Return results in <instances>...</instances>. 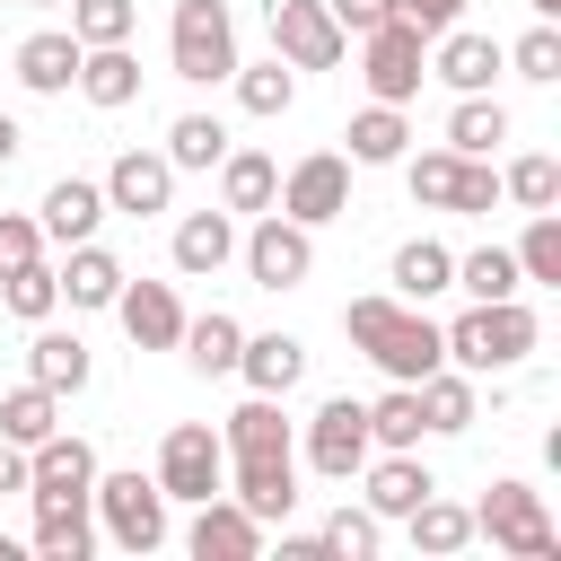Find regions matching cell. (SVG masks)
Returning a JSON list of instances; mask_svg holds the SVG:
<instances>
[{"instance_id":"6da1fadb","label":"cell","mask_w":561,"mask_h":561,"mask_svg":"<svg viewBox=\"0 0 561 561\" xmlns=\"http://www.w3.org/2000/svg\"><path fill=\"white\" fill-rule=\"evenodd\" d=\"M342 333H351V342L377 359V377H394V386H421V377L447 359V342H438L430 307H412V298H394V289L351 298V307H342Z\"/></svg>"},{"instance_id":"7a4b0ae2","label":"cell","mask_w":561,"mask_h":561,"mask_svg":"<svg viewBox=\"0 0 561 561\" xmlns=\"http://www.w3.org/2000/svg\"><path fill=\"white\" fill-rule=\"evenodd\" d=\"M438 342H447V368H465V377H508V368L535 359L543 324H535L526 298H473L456 324H438Z\"/></svg>"},{"instance_id":"3957f363","label":"cell","mask_w":561,"mask_h":561,"mask_svg":"<svg viewBox=\"0 0 561 561\" xmlns=\"http://www.w3.org/2000/svg\"><path fill=\"white\" fill-rule=\"evenodd\" d=\"M88 508H96V535H105L114 552H131V561H140V552H158V543L175 535V517H167L175 500H167V491H158V473H140V465H123V473H105V465H96Z\"/></svg>"},{"instance_id":"277c9868","label":"cell","mask_w":561,"mask_h":561,"mask_svg":"<svg viewBox=\"0 0 561 561\" xmlns=\"http://www.w3.org/2000/svg\"><path fill=\"white\" fill-rule=\"evenodd\" d=\"M473 535H482L491 552H517V561H552V552H561V535H552V517H543V491H535L526 473H500V482L473 500Z\"/></svg>"},{"instance_id":"5b68a950","label":"cell","mask_w":561,"mask_h":561,"mask_svg":"<svg viewBox=\"0 0 561 561\" xmlns=\"http://www.w3.org/2000/svg\"><path fill=\"white\" fill-rule=\"evenodd\" d=\"M167 70L193 79V88H228V70H237V18H228V0H175V18H167Z\"/></svg>"},{"instance_id":"8992f818","label":"cell","mask_w":561,"mask_h":561,"mask_svg":"<svg viewBox=\"0 0 561 561\" xmlns=\"http://www.w3.org/2000/svg\"><path fill=\"white\" fill-rule=\"evenodd\" d=\"M237 263H245V280L254 289H307V272H316V228H298V219H280V210H254V228L237 237Z\"/></svg>"},{"instance_id":"52a82bcc","label":"cell","mask_w":561,"mask_h":561,"mask_svg":"<svg viewBox=\"0 0 561 561\" xmlns=\"http://www.w3.org/2000/svg\"><path fill=\"white\" fill-rule=\"evenodd\" d=\"M359 79H368V96H377V105H412V96H421V79H430V35H421V26H403V18L368 26V35H359Z\"/></svg>"},{"instance_id":"ba28073f","label":"cell","mask_w":561,"mask_h":561,"mask_svg":"<svg viewBox=\"0 0 561 561\" xmlns=\"http://www.w3.org/2000/svg\"><path fill=\"white\" fill-rule=\"evenodd\" d=\"M149 473H158V491H167V500H184V508H193V500L228 491V447H219V430H210V421H175V430L158 438V465H149Z\"/></svg>"},{"instance_id":"9c48e42d","label":"cell","mask_w":561,"mask_h":561,"mask_svg":"<svg viewBox=\"0 0 561 561\" xmlns=\"http://www.w3.org/2000/svg\"><path fill=\"white\" fill-rule=\"evenodd\" d=\"M272 210L298 219V228H333V219L351 210V158H342V149H307V158L280 175Z\"/></svg>"},{"instance_id":"30bf717a","label":"cell","mask_w":561,"mask_h":561,"mask_svg":"<svg viewBox=\"0 0 561 561\" xmlns=\"http://www.w3.org/2000/svg\"><path fill=\"white\" fill-rule=\"evenodd\" d=\"M324 482H359V465L377 456L368 447V412H359V394H324L316 403V421H307V447H298Z\"/></svg>"},{"instance_id":"8fae6325","label":"cell","mask_w":561,"mask_h":561,"mask_svg":"<svg viewBox=\"0 0 561 561\" xmlns=\"http://www.w3.org/2000/svg\"><path fill=\"white\" fill-rule=\"evenodd\" d=\"M263 18H272V53H280L289 70H333V61L351 53V35L333 26L324 0H272Z\"/></svg>"},{"instance_id":"7c38bea8","label":"cell","mask_w":561,"mask_h":561,"mask_svg":"<svg viewBox=\"0 0 561 561\" xmlns=\"http://www.w3.org/2000/svg\"><path fill=\"white\" fill-rule=\"evenodd\" d=\"M219 447H228V465H289V456H298V430H289L280 394H245V403L219 421Z\"/></svg>"},{"instance_id":"4fadbf2b","label":"cell","mask_w":561,"mask_h":561,"mask_svg":"<svg viewBox=\"0 0 561 561\" xmlns=\"http://www.w3.org/2000/svg\"><path fill=\"white\" fill-rule=\"evenodd\" d=\"M96 491V447L79 430H53L26 447V500H88Z\"/></svg>"},{"instance_id":"5bb4252c","label":"cell","mask_w":561,"mask_h":561,"mask_svg":"<svg viewBox=\"0 0 561 561\" xmlns=\"http://www.w3.org/2000/svg\"><path fill=\"white\" fill-rule=\"evenodd\" d=\"M359 482H368L359 500H368V508H377L386 526H403V517H412V508H421V500L438 491V473L421 465V447H377V456L359 465Z\"/></svg>"},{"instance_id":"9a60e30c","label":"cell","mask_w":561,"mask_h":561,"mask_svg":"<svg viewBox=\"0 0 561 561\" xmlns=\"http://www.w3.org/2000/svg\"><path fill=\"white\" fill-rule=\"evenodd\" d=\"M184 552H193V561H254V552H263V517L237 508L228 491H210V500H193Z\"/></svg>"},{"instance_id":"2e32d148","label":"cell","mask_w":561,"mask_h":561,"mask_svg":"<svg viewBox=\"0 0 561 561\" xmlns=\"http://www.w3.org/2000/svg\"><path fill=\"white\" fill-rule=\"evenodd\" d=\"M105 210H123V219L175 210V167H167V149H123V158L105 167Z\"/></svg>"},{"instance_id":"e0dca14e","label":"cell","mask_w":561,"mask_h":561,"mask_svg":"<svg viewBox=\"0 0 561 561\" xmlns=\"http://www.w3.org/2000/svg\"><path fill=\"white\" fill-rule=\"evenodd\" d=\"M500 70H508L500 35H473V26H447V35H430V79H447L456 96H482Z\"/></svg>"},{"instance_id":"ac0fdd59","label":"cell","mask_w":561,"mask_h":561,"mask_svg":"<svg viewBox=\"0 0 561 561\" xmlns=\"http://www.w3.org/2000/svg\"><path fill=\"white\" fill-rule=\"evenodd\" d=\"M114 316H123L131 351H175V333H184L175 280H123V289H114Z\"/></svg>"},{"instance_id":"d6986e66","label":"cell","mask_w":561,"mask_h":561,"mask_svg":"<svg viewBox=\"0 0 561 561\" xmlns=\"http://www.w3.org/2000/svg\"><path fill=\"white\" fill-rule=\"evenodd\" d=\"M53 280H61V307H114V289L131 280L123 272V254L114 245H96V237H79V245H61V263H53Z\"/></svg>"},{"instance_id":"ffe728a7","label":"cell","mask_w":561,"mask_h":561,"mask_svg":"<svg viewBox=\"0 0 561 561\" xmlns=\"http://www.w3.org/2000/svg\"><path fill=\"white\" fill-rule=\"evenodd\" d=\"M9 70H18L26 96H70V79H79V35H70V26H35V35L9 53Z\"/></svg>"},{"instance_id":"44dd1931","label":"cell","mask_w":561,"mask_h":561,"mask_svg":"<svg viewBox=\"0 0 561 561\" xmlns=\"http://www.w3.org/2000/svg\"><path fill=\"white\" fill-rule=\"evenodd\" d=\"M96 219H105V184H88V175H53L35 202L44 245H79V237H96Z\"/></svg>"},{"instance_id":"7402d4cb","label":"cell","mask_w":561,"mask_h":561,"mask_svg":"<svg viewBox=\"0 0 561 561\" xmlns=\"http://www.w3.org/2000/svg\"><path fill=\"white\" fill-rule=\"evenodd\" d=\"M167 254H175V272H184V280H210V272H228V263H237V210H184Z\"/></svg>"},{"instance_id":"603a6c76","label":"cell","mask_w":561,"mask_h":561,"mask_svg":"<svg viewBox=\"0 0 561 561\" xmlns=\"http://www.w3.org/2000/svg\"><path fill=\"white\" fill-rule=\"evenodd\" d=\"M412 394H421V430H430V438H465V430L482 421V377H465V368H447V359H438Z\"/></svg>"},{"instance_id":"cb8c5ba5","label":"cell","mask_w":561,"mask_h":561,"mask_svg":"<svg viewBox=\"0 0 561 561\" xmlns=\"http://www.w3.org/2000/svg\"><path fill=\"white\" fill-rule=\"evenodd\" d=\"M96 114H123L140 96V53L131 44H79V79H70Z\"/></svg>"},{"instance_id":"d4e9b609","label":"cell","mask_w":561,"mask_h":561,"mask_svg":"<svg viewBox=\"0 0 561 561\" xmlns=\"http://www.w3.org/2000/svg\"><path fill=\"white\" fill-rule=\"evenodd\" d=\"M26 377H35L44 394H61V403H70V394L96 377V359H88V342H79V333H61V324L44 316V324H35V342H26Z\"/></svg>"},{"instance_id":"484cf974","label":"cell","mask_w":561,"mask_h":561,"mask_svg":"<svg viewBox=\"0 0 561 561\" xmlns=\"http://www.w3.org/2000/svg\"><path fill=\"white\" fill-rule=\"evenodd\" d=\"M237 377H245V394H289V386L307 377V342H298V333H245Z\"/></svg>"},{"instance_id":"4316f807","label":"cell","mask_w":561,"mask_h":561,"mask_svg":"<svg viewBox=\"0 0 561 561\" xmlns=\"http://www.w3.org/2000/svg\"><path fill=\"white\" fill-rule=\"evenodd\" d=\"M175 351L193 359V377H237V351H245V324H237L228 307H210V316H184V333H175Z\"/></svg>"},{"instance_id":"83f0119b","label":"cell","mask_w":561,"mask_h":561,"mask_svg":"<svg viewBox=\"0 0 561 561\" xmlns=\"http://www.w3.org/2000/svg\"><path fill=\"white\" fill-rule=\"evenodd\" d=\"M342 140H351V149H342L351 167H394V158L412 149V123H403V105H377V96H368V105L351 114Z\"/></svg>"},{"instance_id":"f1b7e54d","label":"cell","mask_w":561,"mask_h":561,"mask_svg":"<svg viewBox=\"0 0 561 561\" xmlns=\"http://www.w3.org/2000/svg\"><path fill=\"white\" fill-rule=\"evenodd\" d=\"M272 193H280V167H272L263 149H237V140H228V158H219V210L254 219V210H272Z\"/></svg>"},{"instance_id":"f546056e","label":"cell","mask_w":561,"mask_h":561,"mask_svg":"<svg viewBox=\"0 0 561 561\" xmlns=\"http://www.w3.org/2000/svg\"><path fill=\"white\" fill-rule=\"evenodd\" d=\"M386 280H394V298L430 307V298L456 280V254H447L438 237H403V245H394V263H386Z\"/></svg>"},{"instance_id":"4dcf8cb0","label":"cell","mask_w":561,"mask_h":561,"mask_svg":"<svg viewBox=\"0 0 561 561\" xmlns=\"http://www.w3.org/2000/svg\"><path fill=\"white\" fill-rule=\"evenodd\" d=\"M228 500L254 508L263 526H280V517L298 508V456H289V465H228Z\"/></svg>"},{"instance_id":"1f68e13d","label":"cell","mask_w":561,"mask_h":561,"mask_svg":"<svg viewBox=\"0 0 561 561\" xmlns=\"http://www.w3.org/2000/svg\"><path fill=\"white\" fill-rule=\"evenodd\" d=\"M35 552L44 561H88L96 552V508L88 500H35Z\"/></svg>"},{"instance_id":"d6a6232c","label":"cell","mask_w":561,"mask_h":561,"mask_svg":"<svg viewBox=\"0 0 561 561\" xmlns=\"http://www.w3.org/2000/svg\"><path fill=\"white\" fill-rule=\"evenodd\" d=\"M228 88H237V105H245L254 123H280V114L298 105V70H289L280 53H272V61H237V70H228Z\"/></svg>"},{"instance_id":"836d02e7","label":"cell","mask_w":561,"mask_h":561,"mask_svg":"<svg viewBox=\"0 0 561 561\" xmlns=\"http://www.w3.org/2000/svg\"><path fill=\"white\" fill-rule=\"evenodd\" d=\"M403 535H412V552L447 561V552H465V543H473V508H465V500H438V491H430V500H421V508L403 517Z\"/></svg>"},{"instance_id":"e575fe53","label":"cell","mask_w":561,"mask_h":561,"mask_svg":"<svg viewBox=\"0 0 561 561\" xmlns=\"http://www.w3.org/2000/svg\"><path fill=\"white\" fill-rule=\"evenodd\" d=\"M500 140H508V105H500L491 88H482V96H456V114H447V149H456V158H491Z\"/></svg>"},{"instance_id":"d590c367","label":"cell","mask_w":561,"mask_h":561,"mask_svg":"<svg viewBox=\"0 0 561 561\" xmlns=\"http://www.w3.org/2000/svg\"><path fill=\"white\" fill-rule=\"evenodd\" d=\"M219 158H228V123L219 114H175L167 123V167L175 175H210Z\"/></svg>"},{"instance_id":"8d00e7d4","label":"cell","mask_w":561,"mask_h":561,"mask_svg":"<svg viewBox=\"0 0 561 561\" xmlns=\"http://www.w3.org/2000/svg\"><path fill=\"white\" fill-rule=\"evenodd\" d=\"M0 307H9L18 324H44V316L61 307V280H53V263H44V254H26V263H0Z\"/></svg>"},{"instance_id":"74e56055","label":"cell","mask_w":561,"mask_h":561,"mask_svg":"<svg viewBox=\"0 0 561 561\" xmlns=\"http://www.w3.org/2000/svg\"><path fill=\"white\" fill-rule=\"evenodd\" d=\"M447 289H465V298H526V272H517L508 245H473V254H456Z\"/></svg>"},{"instance_id":"f35d334b","label":"cell","mask_w":561,"mask_h":561,"mask_svg":"<svg viewBox=\"0 0 561 561\" xmlns=\"http://www.w3.org/2000/svg\"><path fill=\"white\" fill-rule=\"evenodd\" d=\"M53 430H61V394H44L35 377L0 394V438H9V447H35V438H53Z\"/></svg>"},{"instance_id":"ab89813d","label":"cell","mask_w":561,"mask_h":561,"mask_svg":"<svg viewBox=\"0 0 561 561\" xmlns=\"http://www.w3.org/2000/svg\"><path fill=\"white\" fill-rule=\"evenodd\" d=\"M500 202H517V210H561V158H543V149L508 158V167H500Z\"/></svg>"},{"instance_id":"60d3db41","label":"cell","mask_w":561,"mask_h":561,"mask_svg":"<svg viewBox=\"0 0 561 561\" xmlns=\"http://www.w3.org/2000/svg\"><path fill=\"white\" fill-rule=\"evenodd\" d=\"M526 289H561V210H526V237L508 245Z\"/></svg>"},{"instance_id":"b9f144b4","label":"cell","mask_w":561,"mask_h":561,"mask_svg":"<svg viewBox=\"0 0 561 561\" xmlns=\"http://www.w3.org/2000/svg\"><path fill=\"white\" fill-rule=\"evenodd\" d=\"M359 412H368V447H421V438H430V430H421V394L394 386V377H386V394L359 403Z\"/></svg>"},{"instance_id":"7bdbcfd3","label":"cell","mask_w":561,"mask_h":561,"mask_svg":"<svg viewBox=\"0 0 561 561\" xmlns=\"http://www.w3.org/2000/svg\"><path fill=\"white\" fill-rule=\"evenodd\" d=\"M316 543H324L333 561H377V543H386V517H377L368 500H359V508L342 500V508H333V517L316 526Z\"/></svg>"},{"instance_id":"ee69618b","label":"cell","mask_w":561,"mask_h":561,"mask_svg":"<svg viewBox=\"0 0 561 561\" xmlns=\"http://www.w3.org/2000/svg\"><path fill=\"white\" fill-rule=\"evenodd\" d=\"M500 53H508V70H517V79H535V88H552V79H561V26H552V18H535V26H526L517 44H500Z\"/></svg>"},{"instance_id":"f6af8a7d","label":"cell","mask_w":561,"mask_h":561,"mask_svg":"<svg viewBox=\"0 0 561 561\" xmlns=\"http://www.w3.org/2000/svg\"><path fill=\"white\" fill-rule=\"evenodd\" d=\"M394 167H403V184H412V202H421V210H447V193H456V167H465V158H456V149H421V158L403 149Z\"/></svg>"},{"instance_id":"bcb514c9","label":"cell","mask_w":561,"mask_h":561,"mask_svg":"<svg viewBox=\"0 0 561 561\" xmlns=\"http://www.w3.org/2000/svg\"><path fill=\"white\" fill-rule=\"evenodd\" d=\"M140 0H70V35L79 44H131Z\"/></svg>"},{"instance_id":"7dc6e473","label":"cell","mask_w":561,"mask_h":561,"mask_svg":"<svg viewBox=\"0 0 561 561\" xmlns=\"http://www.w3.org/2000/svg\"><path fill=\"white\" fill-rule=\"evenodd\" d=\"M447 210H456V219H491V210H500V167H491V158H465Z\"/></svg>"},{"instance_id":"c3c4849f","label":"cell","mask_w":561,"mask_h":561,"mask_svg":"<svg viewBox=\"0 0 561 561\" xmlns=\"http://www.w3.org/2000/svg\"><path fill=\"white\" fill-rule=\"evenodd\" d=\"M26 254H44L35 210H0V263H26Z\"/></svg>"},{"instance_id":"681fc988","label":"cell","mask_w":561,"mask_h":561,"mask_svg":"<svg viewBox=\"0 0 561 561\" xmlns=\"http://www.w3.org/2000/svg\"><path fill=\"white\" fill-rule=\"evenodd\" d=\"M394 18H403V26H421V35H447V26L465 18V0H394Z\"/></svg>"},{"instance_id":"f907efd6","label":"cell","mask_w":561,"mask_h":561,"mask_svg":"<svg viewBox=\"0 0 561 561\" xmlns=\"http://www.w3.org/2000/svg\"><path fill=\"white\" fill-rule=\"evenodd\" d=\"M324 9H333V26H342V35H368V26H386V18H394V0H324Z\"/></svg>"},{"instance_id":"816d5d0a","label":"cell","mask_w":561,"mask_h":561,"mask_svg":"<svg viewBox=\"0 0 561 561\" xmlns=\"http://www.w3.org/2000/svg\"><path fill=\"white\" fill-rule=\"evenodd\" d=\"M0 491H26V447L0 438Z\"/></svg>"},{"instance_id":"f5cc1de1","label":"cell","mask_w":561,"mask_h":561,"mask_svg":"<svg viewBox=\"0 0 561 561\" xmlns=\"http://www.w3.org/2000/svg\"><path fill=\"white\" fill-rule=\"evenodd\" d=\"M18 149H26V131H18V114H0V167H9Z\"/></svg>"},{"instance_id":"db71d44e","label":"cell","mask_w":561,"mask_h":561,"mask_svg":"<svg viewBox=\"0 0 561 561\" xmlns=\"http://www.w3.org/2000/svg\"><path fill=\"white\" fill-rule=\"evenodd\" d=\"M526 9H535V18H561V0H526Z\"/></svg>"},{"instance_id":"11a10c76","label":"cell","mask_w":561,"mask_h":561,"mask_svg":"<svg viewBox=\"0 0 561 561\" xmlns=\"http://www.w3.org/2000/svg\"><path fill=\"white\" fill-rule=\"evenodd\" d=\"M26 9H61V0H26Z\"/></svg>"}]
</instances>
